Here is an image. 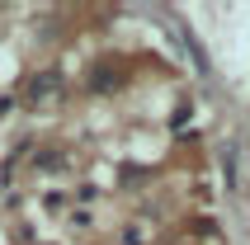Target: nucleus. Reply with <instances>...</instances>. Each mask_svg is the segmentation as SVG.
<instances>
[{
	"label": "nucleus",
	"mask_w": 250,
	"mask_h": 245,
	"mask_svg": "<svg viewBox=\"0 0 250 245\" xmlns=\"http://www.w3.org/2000/svg\"><path fill=\"white\" fill-rule=\"evenodd\" d=\"M123 85H127V71H123V61H118V57L95 61V66H90V76H85V90H90V95H118Z\"/></svg>",
	"instance_id": "2"
},
{
	"label": "nucleus",
	"mask_w": 250,
	"mask_h": 245,
	"mask_svg": "<svg viewBox=\"0 0 250 245\" xmlns=\"http://www.w3.org/2000/svg\"><path fill=\"white\" fill-rule=\"evenodd\" d=\"M10 104H14V99H0V118H5V113H10Z\"/></svg>",
	"instance_id": "7"
},
{
	"label": "nucleus",
	"mask_w": 250,
	"mask_h": 245,
	"mask_svg": "<svg viewBox=\"0 0 250 245\" xmlns=\"http://www.w3.org/2000/svg\"><path fill=\"white\" fill-rule=\"evenodd\" d=\"M24 99H28V104H57V99H66V76H62L57 66L33 71L28 85H24Z\"/></svg>",
	"instance_id": "1"
},
{
	"label": "nucleus",
	"mask_w": 250,
	"mask_h": 245,
	"mask_svg": "<svg viewBox=\"0 0 250 245\" xmlns=\"http://www.w3.org/2000/svg\"><path fill=\"white\" fill-rule=\"evenodd\" d=\"M33 165H38V170H66V156H62V151H42Z\"/></svg>",
	"instance_id": "3"
},
{
	"label": "nucleus",
	"mask_w": 250,
	"mask_h": 245,
	"mask_svg": "<svg viewBox=\"0 0 250 245\" xmlns=\"http://www.w3.org/2000/svg\"><path fill=\"white\" fill-rule=\"evenodd\" d=\"M189 113H194V104H189V99H180V104H175V113H170V127H184V122H189Z\"/></svg>",
	"instance_id": "4"
},
{
	"label": "nucleus",
	"mask_w": 250,
	"mask_h": 245,
	"mask_svg": "<svg viewBox=\"0 0 250 245\" xmlns=\"http://www.w3.org/2000/svg\"><path fill=\"white\" fill-rule=\"evenodd\" d=\"M123 245H142V231H137V226H127V231H123Z\"/></svg>",
	"instance_id": "6"
},
{
	"label": "nucleus",
	"mask_w": 250,
	"mask_h": 245,
	"mask_svg": "<svg viewBox=\"0 0 250 245\" xmlns=\"http://www.w3.org/2000/svg\"><path fill=\"white\" fill-rule=\"evenodd\" d=\"M42 207H47V212H62V207H66V193H42Z\"/></svg>",
	"instance_id": "5"
}]
</instances>
